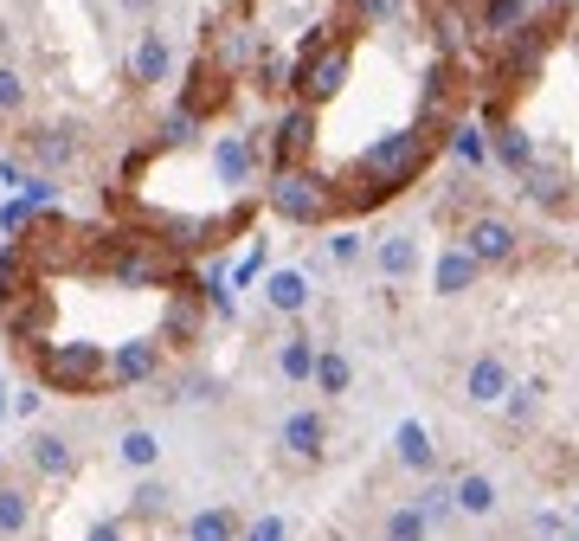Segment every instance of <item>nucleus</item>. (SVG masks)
Returning a JSON list of instances; mask_svg holds the SVG:
<instances>
[{
    "label": "nucleus",
    "instance_id": "nucleus-1",
    "mask_svg": "<svg viewBox=\"0 0 579 541\" xmlns=\"http://www.w3.org/2000/svg\"><path fill=\"white\" fill-rule=\"evenodd\" d=\"M39 386H52V393H110V354L97 342L39 348Z\"/></svg>",
    "mask_w": 579,
    "mask_h": 541
},
{
    "label": "nucleus",
    "instance_id": "nucleus-2",
    "mask_svg": "<svg viewBox=\"0 0 579 541\" xmlns=\"http://www.w3.org/2000/svg\"><path fill=\"white\" fill-rule=\"evenodd\" d=\"M270 206L290 220V226H322V220H335V188L329 181H315V174H303V168H283L277 181H270Z\"/></svg>",
    "mask_w": 579,
    "mask_h": 541
},
{
    "label": "nucleus",
    "instance_id": "nucleus-3",
    "mask_svg": "<svg viewBox=\"0 0 579 541\" xmlns=\"http://www.w3.org/2000/svg\"><path fill=\"white\" fill-rule=\"evenodd\" d=\"M290 84H297V97H303L309 110H315V104H329V97H342V84H347V39H342V45L309 52V59H297Z\"/></svg>",
    "mask_w": 579,
    "mask_h": 541
},
{
    "label": "nucleus",
    "instance_id": "nucleus-4",
    "mask_svg": "<svg viewBox=\"0 0 579 541\" xmlns=\"http://www.w3.org/2000/svg\"><path fill=\"white\" fill-rule=\"evenodd\" d=\"M219 104H226V65L200 59V65H193V77H187V91H181V110L200 123V116H213Z\"/></svg>",
    "mask_w": 579,
    "mask_h": 541
},
{
    "label": "nucleus",
    "instance_id": "nucleus-5",
    "mask_svg": "<svg viewBox=\"0 0 579 541\" xmlns=\"http://www.w3.org/2000/svg\"><path fill=\"white\" fill-rule=\"evenodd\" d=\"M309 136H315V110H309V104H297V110L277 123V142H270L277 168H303V161H309Z\"/></svg>",
    "mask_w": 579,
    "mask_h": 541
},
{
    "label": "nucleus",
    "instance_id": "nucleus-6",
    "mask_svg": "<svg viewBox=\"0 0 579 541\" xmlns=\"http://www.w3.org/2000/svg\"><path fill=\"white\" fill-rule=\"evenodd\" d=\"M463 252H470L476 265H502V258L515 252V226H508V220H470V232H463Z\"/></svg>",
    "mask_w": 579,
    "mask_h": 541
},
{
    "label": "nucleus",
    "instance_id": "nucleus-7",
    "mask_svg": "<svg viewBox=\"0 0 579 541\" xmlns=\"http://www.w3.org/2000/svg\"><path fill=\"white\" fill-rule=\"evenodd\" d=\"M463 393H470L476 406H502V400L515 393V381H508V368H502L496 354H476L470 374H463Z\"/></svg>",
    "mask_w": 579,
    "mask_h": 541
},
{
    "label": "nucleus",
    "instance_id": "nucleus-8",
    "mask_svg": "<svg viewBox=\"0 0 579 541\" xmlns=\"http://www.w3.org/2000/svg\"><path fill=\"white\" fill-rule=\"evenodd\" d=\"M393 452H399V464H406L412 477H431V470H438V445H431V432H425L419 420L393 425Z\"/></svg>",
    "mask_w": 579,
    "mask_h": 541
},
{
    "label": "nucleus",
    "instance_id": "nucleus-9",
    "mask_svg": "<svg viewBox=\"0 0 579 541\" xmlns=\"http://www.w3.org/2000/svg\"><path fill=\"white\" fill-rule=\"evenodd\" d=\"M322 438H329V425H322V413H309V406H297L290 420H283V452L290 458H322Z\"/></svg>",
    "mask_w": 579,
    "mask_h": 541
},
{
    "label": "nucleus",
    "instance_id": "nucleus-10",
    "mask_svg": "<svg viewBox=\"0 0 579 541\" xmlns=\"http://www.w3.org/2000/svg\"><path fill=\"white\" fill-rule=\"evenodd\" d=\"M476 270H483V265H476L463 245H444V252H438V265H431V284H438V297H463V290L476 284Z\"/></svg>",
    "mask_w": 579,
    "mask_h": 541
},
{
    "label": "nucleus",
    "instance_id": "nucleus-11",
    "mask_svg": "<svg viewBox=\"0 0 579 541\" xmlns=\"http://www.w3.org/2000/svg\"><path fill=\"white\" fill-rule=\"evenodd\" d=\"M265 304L283 309V316H303L309 309V277L303 270H270L265 277Z\"/></svg>",
    "mask_w": 579,
    "mask_h": 541
},
{
    "label": "nucleus",
    "instance_id": "nucleus-12",
    "mask_svg": "<svg viewBox=\"0 0 579 541\" xmlns=\"http://www.w3.org/2000/svg\"><path fill=\"white\" fill-rule=\"evenodd\" d=\"M154 361H161V348H154V342H129V348H116V361H110V386H136V381H149V374H154Z\"/></svg>",
    "mask_w": 579,
    "mask_h": 541
},
{
    "label": "nucleus",
    "instance_id": "nucleus-13",
    "mask_svg": "<svg viewBox=\"0 0 579 541\" xmlns=\"http://www.w3.org/2000/svg\"><path fill=\"white\" fill-rule=\"evenodd\" d=\"M451 497H458L463 516H496V477H483V470H463L458 484H451Z\"/></svg>",
    "mask_w": 579,
    "mask_h": 541
},
{
    "label": "nucleus",
    "instance_id": "nucleus-14",
    "mask_svg": "<svg viewBox=\"0 0 579 541\" xmlns=\"http://www.w3.org/2000/svg\"><path fill=\"white\" fill-rule=\"evenodd\" d=\"M168 65H174V52H168V39H161V33H142V39H136V59H129L136 84H161V77H168Z\"/></svg>",
    "mask_w": 579,
    "mask_h": 541
},
{
    "label": "nucleus",
    "instance_id": "nucleus-15",
    "mask_svg": "<svg viewBox=\"0 0 579 541\" xmlns=\"http://www.w3.org/2000/svg\"><path fill=\"white\" fill-rule=\"evenodd\" d=\"M374 265L399 284V277H412V270H419V245H412L406 232H393V238H380V245H374Z\"/></svg>",
    "mask_w": 579,
    "mask_h": 541
},
{
    "label": "nucleus",
    "instance_id": "nucleus-16",
    "mask_svg": "<svg viewBox=\"0 0 579 541\" xmlns=\"http://www.w3.org/2000/svg\"><path fill=\"white\" fill-rule=\"evenodd\" d=\"M219 174H226L232 188H245V181L258 174V142H245V136H226V142H219Z\"/></svg>",
    "mask_w": 579,
    "mask_h": 541
},
{
    "label": "nucleus",
    "instance_id": "nucleus-17",
    "mask_svg": "<svg viewBox=\"0 0 579 541\" xmlns=\"http://www.w3.org/2000/svg\"><path fill=\"white\" fill-rule=\"evenodd\" d=\"M26 458H33L45 477H65V470H72V445H65L58 432H33V438H26Z\"/></svg>",
    "mask_w": 579,
    "mask_h": 541
},
{
    "label": "nucleus",
    "instance_id": "nucleus-18",
    "mask_svg": "<svg viewBox=\"0 0 579 541\" xmlns=\"http://www.w3.org/2000/svg\"><path fill=\"white\" fill-rule=\"evenodd\" d=\"M315 354H322V348L309 342V336H290V342L277 348V374H283V381H315Z\"/></svg>",
    "mask_w": 579,
    "mask_h": 541
},
{
    "label": "nucleus",
    "instance_id": "nucleus-19",
    "mask_svg": "<svg viewBox=\"0 0 579 541\" xmlns=\"http://www.w3.org/2000/svg\"><path fill=\"white\" fill-rule=\"evenodd\" d=\"M425 535H431V516H425L419 502H399L380 529V541H425Z\"/></svg>",
    "mask_w": 579,
    "mask_h": 541
},
{
    "label": "nucleus",
    "instance_id": "nucleus-20",
    "mask_svg": "<svg viewBox=\"0 0 579 541\" xmlns=\"http://www.w3.org/2000/svg\"><path fill=\"white\" fill-rule=\"evenodd\" d=\"M187 541H238V516L232 509H200L187 522Z\"/></svg>",
    "mask_w": 579,
    "mask_h": 541
},
{
    "label": "nucleus",
    "instance_id": "nucleus-21",
    "mask_svg": "<svg viewBox=\"0 0 579 541\" xmlns=\"http://www.w3.org/2000/svg\"><path fill=\"white\" fill-rule=\"evenodd\" d=\"M116 452H122V464H129V470H154V458H161V445H154V432H149V425H129Z\"/></svg>",
    "mask_w": 579,
    "mask_h": 541
},
{
    "label": "nucleus",
    "instance_id": "nucleus-22",
    "mask_svg": "<svg viewBox=\"0 0 579 541\" xmlns=\"http://www.w3.org/2000/svg\"><path fill=\"white\" fill-rule=\"evenodd\" d=\"M33 522V497L20 484H0V535H20Z\"/></svg>",
    "mask_w": 579,
    "mask_h": 541
},
{
    "label": "nucleus",
    "instance_id": "nucleus-23",
    "mask_svg": "<svg viewBox=\"0 0 579 541\" xmlns=\"http://www.w3.org/2000/svg\"><path fill=\"white\" fill-rule=\"evenodd\" d=\"M522 13H528V0H483V13H476V20H483V33H515V20H522Z\"/></svg>",
    "mask_w": 579,
    "mask_h": 541
},
{
    "label": "nucleus",
    "instance_id": "nucleus-24",
    "mask_svg": "<svg viewBox=\"0 0 579 541\" xmlns=\"http://www.w3.org/2000/svg\"><path fill=\"white\" fill-rule=\"evenodd\" d=\"M347 381H354V374H347V354L322 348V354H315V386H322V393H347Z\"/></svg>",
    "mask_w": 579,
    "mask_h": 541
},
{
    "label": "nucleus",
    "instance_id": "nucleus-25",
    "mask_svg": "<svg viewBox=\"0 0 579 541\" xmlns=\"http://www.w3.org/2000/svg\"><path fill=\"white\" fill-rule=\"evenodd\" d=\"M33 155L45 161V168H65V161L77 155V142L65 136V129H39V136H33Z\"/></svg>",
    "mask_w": 579,
    "mask_h": 541
},
{
    "label": "nucleus",
    "instance_id": "nucleus-26",
    "mask_svg": "<svg viewBox=\"0 0 579 541\" xmlns=\"http://www.w3.org/2000/svg\"><path fill=\"white\" fill-rule=\"evenodd\" d=\"M451 155H458L463 168H483V129H476V123H463V129H451Z\"/></svg>",
    "mask_w": 579,
    "mask_h": 541
},
{
    "label": "nucleus",
    "instance_id": "nucleus-27",
    "mask_svg": "<svg viewBox=\"0 0 579 541\" xmlns=\"http://www.w3.org/2000/svg\"><path fill=\"white\" fill-rule=\"evenodd\" d=\"M419 509L431 516V529H438V522H451V509H458L451 484H425V490H419Z\"/></svg>",
    "mask_w": 579,
    "mask_h": 541
},
{
    "label": "nucleus",
    "instance_id": "nucleus-28",
    "mask_svg": "<svg viewBox=\"0 0 579 541\" xmlns=\"http://www.w3.org/2000/svg\"><path fill=\"white\" fill-rule=\"evenodd\" d=\"M540 393H547V386H540V381L515 386V393H508V400H502V413H508V420H528V413H535V406H540Z\"/></svg>",
    "mask_w": 579,
    "mask_h": 541
},
{
    "label": "nucleus",
    "instance_id": "nucleus-29",
    "mask_svg": "<svg viewBox=\"0 0 579 541\" xmlns=\"http://www.w3.org/2000/svg\"><path fill=\"white\" fill-rule=\"evenodd\" d=\"M20 104H26V84H20L13 65H0V116H13Z\"/></svg>",
    "mask_w": 579,
    "mask_h": 541
},
{
    "label": "nucleus",
    "instance_id": "nucleus-30",
    "mask_svg": "<svg viewBox=\"0 0 579 541\" xmlns=\"http://www.w3.org/2000/svg\"><path fill=\"white\" fill-rule=\"evenodd\" d=\"M33 213H39L33 200H7V206H0V226H7V232H26V226H33Z\"/></svg>",
    "mask_w": 579,
    "mask_h": 541
},
{
    "label": "nucleus",
    "instance_id": "nucleus-31",
    "mask_svg": "<svg viewBox=\"0 0 579 541\" xmlns=\"http://www.w3.org/2000/svg\"><path fill=\"white\" fill-rule=\"evenodd\" d=\"M258 270H265V238H258V245H251V252H245V265L232 270V284H238V290H245V284H251V277H258Z\"/></svg>",
    "mask_w": 579,
    "mask_h": 541
},
{
    "label": "nucleus",
    "instance_id": "nucleus-32",
    "mask_svg": "<svg viewBox=\"0 0 579 541\" xmlns=\"http://www.w3.org/2000/svg\"><path fill=\"white\" fill-rule=\"evenodd\" d=\"M329 258H335V265H354V258H361V238H354V232H335V238H329Z\"/></svg>",
    "mask_w": 579,
    "mask_h": 541
},
{
    "label": "nucleus",
    "instance_id": "nucleus-33",
    "mask_svg": "<svg viewBox=\"0 0 579 541\" xmlns=\"http://www.w3.org/2000/svg\"><path fill=\"white\" fill-rule=\"evenodd\" d=\"M245 541H283V516H258V522L245 529Z\"/></svg>",
    "mask_w": 579,
    "mask_h": 541
},
{
    "label": "nucleus",
    "instance_id": "nucleus-34",
    "mask_svg": "<svg viewBox=\"0 0 579 541\" xmlns=\"http://www.w3.org/2000/svg\"><path fill=\"white\" fill-rule=\"evenodd\" d=\"M161 502H168V490H161V484H142V490H136V509H161Z\"/></svg>",
    "mask_w": 579,
    "mask_h": 541
},
{
    "label": "nucleus",
    "instance_id": "nucleus-35",
    "mask_svg": "<svg viewBox=\"0 0 579 541\" xmlns=\"http://www.w3.org/2000/svg\"><path fill=\"white\" fill-rule=\"evenodd\" d=\"M90 541H122V529H116V522H97V529H90Z\"/></svg>",
    "mask_w": 579,
    "mask_h": 541
},
{
    "label": "nucleus",
    "instance_id": "nucleus-36",
    "mask_svg": "<svg viewBox=\"0 0 579 541\" xmlns=\"http://www.w3.org/2000/svg\"><path fill=\"white\" fill-rule=\"evenodd\" d=\"M7 413H13V406H7V393H0V420H7Z\"/></svg>",
    "mask_w": 579,
    "mask_h": 541
}]
</instances>
